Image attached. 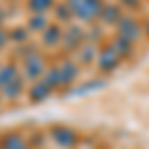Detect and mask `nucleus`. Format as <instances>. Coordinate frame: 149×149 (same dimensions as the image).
I'll return each instance as SVG.
<instances>
[{
    "mask_svg": "<svg viewBox=\"0 0 149 149\" xmlns=\"http://www.w3.org/2000/svg\"><path fill=\"white\" fill-rule=\"evenodd\" d=\"M70 12L72 16H76L81 22H93V20H102L103 10L107 8V4L103 0H68Z\"/></svg>",
    "mask_w": 149,
    "mask_h": 149,
    "instance_id": "nucleus-1",
    "label": "nucleus"
},
{
    "mask_svg": "<svg viewBox=\"0 0 149 149\" xmlns=\"http://www.w3.org/2000/svg\"><path fill=\"white\" fill-rule=\"evenodd\" d=\"M62 38H64L62 26H56V24H50L44 30V34H42V40H44L46 46H56V44L62 42Z\"/></svg>",
    "mask_w": 149,
    "mask_h": 149,
    "instance_id": "nucleus-2",
    "label": "nucleus"
},
{
    "mask_svg": "<svg viewBox=\"0 0 149 149\" xmlns=\"http://www.w3.org/2000/svg\"><path fill=\"white\" fill-rule=\"evenodd\" d=\"M54 6V0H28V8L32 14H44Z\"/></svg>",
    "mask_w": 149,
    "mask_h": 149,
    "instance_id": "nucleus-3",
    "label": "nucleus"
},
{
    "mask_svg": "<svg viewBox=\"0 0 149 149\" xmlns=\"http://www.w3.org/2000/svg\"><path fill=\"white\" fill-rule=\"evenodd\" d=\"M42 66H44V62H42L38 56L26 58V74H28L30 78H36V76L42 72Z\"/></svg>",
    "mask_w": 149,
    "mask_h": 149,
    "instance_id": "nucleus-4",
    "label": "nucleus"
},
{
    "mask_svg": "<svg viewBox=\"0 0 149 149\" xmlns=\"http://www.w3.org/2000/svg\"><path fill=\"white\" fill-rule=\"evenodd\" d=\"M28 28H32V30H46L48 28L46 16L44 14H32L30 20H28Z\"/></svg>",
    "mask_w": 149,
    "mask_h": 149,
    "instance_id": "nucleus-5",
    "label": "nucleus"
},
{
    "mask_svg": "<svg viewBox=\"0 0 149 149\" xmlns=\"http://www.w3.org/2000/svg\"><path fill=\"white\" fill-rule=\"evenodd\" d=\"M4 44H6V32H4V30L0 28V48L4 46Z\"/></svg>",
    "mask_w": 149,
    "mask_h": 149,
    "instance_id": "nucleus-6",
    "label": "nucleus"
},
{
    "mask_svg": "<svg viewBox=\"0 0 149 149\" xmlns=\"http://www.w3.org/2000/svg\"><path fill=\"white\" fill-rule=\"evenodd\" d=\"M2 20H4V14H2V10H0V24H2Z\"/></svg>",
    "mask_w": 149,
    "mask_h": 149,
    "instance_id": "nucleus-7",
    "label": "nucleus"
}]
</instances>
